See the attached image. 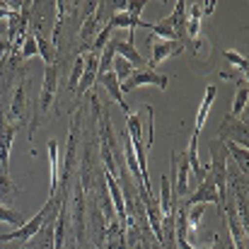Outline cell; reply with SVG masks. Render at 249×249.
Listing matches in <instances>:
<instances>
[{
	"label": "cell",
	"instance_id": "cell-15",
	"mask_svg": "<svg viewBox=\"0 0 249 249\" xmlns=\"http://www.w3.org/2000/svg\"><path fill=\"white\" fill-rule=\"evenodd\" d=\"M114 51H116V56H119V58L128 61L131 66H141V68H145V58H143V56L136 51V46H133L131 41L114 39Z\"/></svg>",
	"mask_w": 249,
	"mask_h": 249
},
{
	"label": "cell",
	"instance_id": "cell-8",
	"mask_svg": "<svg viewBox=\"0 0 249 249\" xmlns=\"http://www.w3.org/2000/svg\"><path fill=\"white\" fill-rule=\"evenodd\" d=\"M220 136H223V141H232V143L247 148V145H245V141H247V126H245L242 121H235L232 116H228V119L223 121Z\"/></svg>",
	"mask_w": 249,
	"mask_h": 249
},
{
	"label": "cell",
	"instance_id": "cell-1",
	"mask_svg": "<svg viewBox=\"0 0 249 249\" xmlns=\"http://www.w3.org/2000/svg\"><path fill=\"white\" fill-rule=\"evenodd\" d=\"M56 87H58V63L53 66H46L44 71V83H41V94H39V104L34 109V119H32V126H29V141L34 138L36 128L41 126V116L49 114L53 99H56Z\"/></svg>",
	"mask_w": 249,
	"mask_h": 249
},
{
	"label": "cell",
	"instance_id": "cell-18",
	"mask_svg": "<svg viewBox=\"0 0 249 249\" xmlns=\"http://www.w3.org/2000/svg\"><path fill=\"white\" fill-rule=\"evenodd\" d=\"M66 218H68V198L61 201L58 215H56V228H53V249H63V240H66Z\"/></svg>",
	"mask_w": 249,
	"mask_h": 249
},
{
	"label": "cell",
	"instance_id": "cell-11",
	"mask_svg": "<svg viewBox=\"0 0 249 249\" xmlns=\"http://www.w3.org/2000/svg\"><path fill=\"white\" fill-rule=\"evenodd\" d=\"M99 83H102V87L107 89V94H111L114 99H116V104L121 107V111L128 116L131 114V109H128V102H126V97L121 94V83L116 80V75L109 71V73H104V75H99Z\"/></svg>",
	"mask_w": 249,
	"mask_h": 249
},
{
	"label": "cell",
	"instance_id": "cell-17",
	"mask_svg": "<svg viewBox=\"0 0 249 249\" xmlns=\"http://www.w3.org/2000/svg\"><path fill=\"white\" fill-rule=\"evenodd\" d=\"M17 194H19V186L12 181L10 169H0V206L12 203Z\"/></svg>",
	"mask_w": 249,
	"mask_h": 249
},
{
	"label": "cell",
	"instance_id": "cell-10",
	"mask_svg": "<svg viewBox=\"0 0 249 249\" xmlns=\"http://www.w3.org/2000/svg\"><path fill=\"white\" fill-rule=\"evenodd\" d=\"M83 58H85V71H83V78H80V85L75 89L80 97L87 94V89L94 85V80H97V68H99V56H94V53L87 51V56H83Z\"/></svg>",
	"mask_w": 249,
	"mask_h": 249
},
{
	"label": "cell",
	"instance_id": "cell-14",
	"mask_svg": "<svg viewBox=\"0 0 249 249\" xmlns=\"http://www.w3.org/2000/svg\"><path fill=\"white\" fill-rule=\"evenodd\" d=\"M49 148V167H51V186H49V198L56 196V189H58V177H61V160H58V143L56 141H49L46 143Z\"/></svg>",
	"mask_w": 249,
	"mask_h": 249
},
{
	"label": "cell",
	"instance_id": "cell-3",
	"mask_svg": "<svg viewBox=\"0 0 249 249\" xmlns=\"http://www.w3.org/2000/svg\"><path fill=\"white\" fill-rule=\"evenodd\" d=\"M167 83H169L167 75H160V73H155L150 68H138V71L131 73V78L126 83L121 85V94H126V92H131L136 87H143V85H155L160 89H167Z\"/></svg>",
	"mask_w": 249,
	"mask_h": 249
},
{
	"label": "cell",
	"instance_id": "cell-26",
	"mask_svg": "<svg viewBox=\"0 0 249 249\" xmlns=\"http://www.w3.org/2000/svg\"><path fill=\"white\" fill-rule=\"evenodd\" d=\"M0 223H7V225L19 228V225H24V215L17 213V211H12L10 206H0Z\"/></svg>",
	"mask_w": 249,
	"mask_h": 249
},
{
	"label": "cell",
	"instance_id": "cell-6",
	"mask_svg": "<svg viewBox=\"0 0 249 249\" xmlns=\"http://www.w3.org/2000/svg\"><path fill=\"white\" fill-rule=\"evenodd\" d=\"M179 51H184V44H181V41H165V39L153 41V58H150V63H148L145 68L155 71L162 61H167L169 56H177Z\"/></svg>",
	"mask_w": 249,
	"mask_h": 249
},
{
	"label": "cell",
	"instance_id": "cell-19",
	"mask_svg": "<svg viewBox=\"0 0 249 249\" xmlns=\"http://www.w3.org/2000/svg\"><path fill=\"white\" fill-rule=\"evenodd\" d=\"M107 249H126V232L116 220H111L107 228Z\"/></svg>",
	"mask_w": 249,
	"mask_h": 249
},
{
	"label": "cell",
	"instance_id": "cell-7",
	"mask_svg": "<svg viewBox=\"0 0 249 249\" xmlns=\"http://www.w3.org/2000/svg\"><path fill=\"white\" fill-rule=\"evenodd\" d=\"M15 133H17V126L7 124V119L0 116V169H10L7 162H10V150H12Z\"/></svg>",
	"mask_w": 249,
	"mask_h": 249
},
{
	"label": "cell",
	"instance_id": "cell-4",
	"mask_svg": "<svg viewBox=\"0 0 249 249\" xmlns=\"http://www.w3.org/2000/svg\"><path fill=\"white\" fill-rule=\"evenodd\" d=\"M196 203H215L218 206V211L223 213V206H225V201L220 198V194H218V189H215V181L211 179V174H206V179L198 184V189L194 191V196L186 201V206H196Z\"/></svg>",
	"mask_w": 249,
	"mask_h": 249
},
{
	"label": "cell",
	"instance_id": "cell-9",
	"mask_svg": "<svg viewBox=\"0 0 249 249\" xmlns=\"http://www.w3.org/2000/svg\"><path fill=\"white\" fill-rule=\"evenodd\" d=\"M104 181H107L109 201H111V206H114V211H116L119 220H124V223H126V203H124V191H121V186H119V179H116V177H111L109 172H104Z\"/></svg>",
	"mask_w": 249,
	"mask_h": 249
},
{
	"label": "cell",
	"instance_id": "cell-27",
	"mask_svg": "<svg viewBox=\"0 0 249 249\" xmlns=\"http://www.w3.org/2000/svg\"><path fill=\"white\" fill-rule=\"evenodd\" d=\"M83 71H85V58L78 56V58H75V66H73V71H71V78H68V89H71V92L78 89L80 78H83Z\"/></svg>",
	"mask_w": 249,
	"mask_h": 249
},
{
	"label": "cell",
	"instance_id": "cell-16",
	"mask_svg": "<svg viewBox=\"0 0 249 249\" xmlns=\"http://www.w3.org/2000/svg\"><path fill=\"white\" fill-rule=\"evenodd\" d=\"M215 97H218V87H215V85H208V87H206V94H203V102H201V107H198V111H196V128H194V131H198V133L203 131V124H206V119H208V111H211Z\"/></svg>",
	"mask_w": 249,
	"mask_h": 249
},
{
	"label": "cell",
	"instance_id": "cell-5",
	"mask_svg": "<svg viewBox=\"0 0 249 249\" xmlns=\"http://www.w3.org/2000/svg\"><path fill=\"white\" fill-rule=\"evenodd\" d=\"M27 114H29V102H27V83L19 80L15 94H12V102H10V109H7V116H10V124H27Z\"/></svg>",
	"mask_w": 249,
	"mask_h": 249
},
{
	"label": "cell",
	"instance_id": "cell-29",
	"mask_svg": "<svg viewBox=\"0 0 249 249\" xmlns=\"http://www.w3.org/2000/svg\"><path fill=\"white\" fill-rule=\"evenodd\" d=\"M143 7H145V2H141V0H133V2H126V12L131 15V17H136V19H141V12H143Z\"/></svg>",
	"mask_w": 249,
	"mask_h": 249
},
{
	"label": "cell",
	"instance_id": "cell-21",
	"mask_svg": "<svg viewBox=\"0 0 249 249\" xmlns=\"http://www.w3.org/2000/svg\"><path fill=\"white\" fill-rule=\"evenodd\" d=\"M247 97H249V87H247L245 80H240L237 94H235V102H232V111H230V116H232V119L242 116V111L247 109Z\"/></svg>",
	"mask_w": 249,
	"mask_h": 249
},
{
	"label": "cell",
	"instance_id": "cell-24",
	"mask_svg": "<svg viewBox=\"0 0 249 249\" xmlns=\"http://www.w3.org/2000/svg\"><path fill=\"white\" fill-rule=\"evenodd\" d=\"M36 36V49H39V56L44 58V63L46 66H53L56 63V51H53V46L44 39V36H39V34H34Z\"/></svg>",
	"mask_w": 249,
	"mask_h": 249
},
{
	"label": "cell",
	"instance_id": "cell-22",
	"mask_svg": "<svg viewBox=\"0 0 249 249\" xmlns=\"http://www.w3.org/2000/svg\"><path fill=\"white\" fill-rule=\"evenodd\" d=\"M114 58H116V51H114V39H109V41H107V49H104V51H102V56H99V68H97V78L111 71V63H114Z\"/></svg>",
	"mask_w": 249,
	"mask_h": 249
},
{
	"label": "cell",
	"instance_id": "cell-2",
	"mask_svg": "<svg viewBox=\"0 0 249 249\" xmlns=\"http://www.w3.org/2000/svg\"><path fill=\"white\" fill-rule=\"evenodd\" d=\"M58 206H61V201L49 198V201L44 203V208H41L32 220H27L24 225H19V228H17V230H12V232L0 235V242H29V240H32V237H36V232L44 228L46 218H49L51 213H56V211H58Z\"/></svg>",
	"mask_w": 249,
	"mask_h": 249
},
{
	"label": "cell",
	"instance_id": "cell-28",
	"mask_svg": "<svg viewBox=\"0 0 249 249\" xmlns=\"http://www.w3.org/2000/svg\"><path fill=\"white\" fill-rule=\"evenodd\" d=\"M223 56H225V58H228V61H230L232 66H235V68H240V71H242V75L247 73V58H245L242 53H237V51H232V49H228V51H225Z\"/></svg>",
	"mask_w": 249,
	"mask_h": 249
},
{
	"label": "cell",
	"instance_id": "cell-20",
	"mask_svg": "<svg viewBox=\"0 0 249 249\" xmlns=\"http://www.w3.org/2000/svg\"><path fill=\"white\" fill-rule=\"evenodd\" d=\"M223 145H225V153H228V155H232V160L242 167V172L247 174V162H249L247 148H242V145H237V143H232V141H225Z\"/></svg>",
	"mask_w": 249,
	"mask_h": 249
},
{
	"label": "cell",
	"instance_id": "cell-25",
	"mask_svg": "<svg viewBox=\"0 0 249 249\" xmlns=\"http://www.w3.org/2000/svg\"><path fill=\"white\" fill-rule=\"evenodd\" d=\"M19 56H22V58L39 56V49H36V36H34V32H27V34H24V39H22V46H19Z\"/></svg>",
	"mask_w": 249,
	"mask_h": 249
},
{
	"label": "cell",
	"instance_id": "cell-12",
	"mask_svg": "<svg viewBox=\"0 0 249 249\" xmlns=\"http://www.w3.org/2000/svg\"><path fill=\"white\" fill-rule=\"evenodd\" d=\"M186 12H189V19H186V36L194 41V46H198L201 41V17H203V7L201 5H189L186 2Z\"/></svg>",
	"mask_w": 249,
	"mask_h": 249
},
{
	"label": "cell",
	"instance_id": "cell-23",
	"mask_svg": "<svg viewBox=\"0 0 249 249\" xmlns=\"http://www.w3.org/2000/svg\"><path fill=\"white\" fill-rule=\"evenodd\" d=\"M111 73L116 75V80L124 85L128 78H131V73H133V66L128 63V61H124V58H114V63H111Z\"/></svg>",
	"mask_w": 249,
	"mask_h": 249
},
{
	"label": "cell",
	"instance_id": "cell-13",
	"mask_svg": "<svg viewBox=\"0 0 249 249\" xmlns=\"http://www.w3.org/2000/svg\"><path fill=\"white\" fill-rule=\"evenodd\" d=\"M162 184H160V215H162V220L167 223H172V218H174V201H172V179H169V174H162V179H160Z\"/></svg>",
	"mask_w": 249,
	"mask_h": 249
}]
</instances>
